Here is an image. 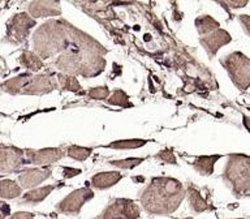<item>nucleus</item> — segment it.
<instances>
[{"label":"nucleus","mask_w":250,"mask_h":219,"mask_svg":"<svg viewBox=\"0 0 250 219\" xmlns=\"http://www.w3.org/2000/svg\"><path fill=\"white\" fill-rule=\"evenodd\" d=\"M50 175L48 171H38V170H29L20 175V183L22 184V187H31L35 184L41 183L44 177Z\"/></svg>","instance_id":"nucleus-7"},{"label":"nucleus","mask_w":250,"mask_h":219,"mask_svg":"<svg viewBox=\"0 0 250 219\" xmlns=\"http://www.w3.org/2000/svg\"><path fill=\"white\" fill-rule=\"evenodd\" d=\"M11 219H33V217L29 213H17Z\"/></svg>","instance_id":"nucleus-23"},{"label":"nucleus","mask_w":250,"mask_h":219,"mask_svg":"<svg viewBox=\"0 0 250 219\" xmlns=\"http://www.w3.org/2000/svg\"><path fill=\"white\" fill-rule=\"evenodd\" d=\"M4 70H5V62H4L3 59L0 58V76L3 74Z\"/></svg>","instance_id":"nucleus-25"},{"label":"nucleus","mask_w":250,"mask_h":219,"mask_svg":"<svg viewBox=\"0 0 250 219\" xmlns=\"http://www.w3.org/2000/svg\"><path fill=\"white\" fill-rule=\"evenodd\" d=\"M107 94H108V90L105 89V88H97V89H94L90 95L93 98H105L107 97Z\"/></svg>","instance_id":"nucleus-19"},{"label":"nucleus","mask_w":250,"mask_h":219,"mask_svg":"<svg viewBox=\"0 0 250 219\" xmlns=\"http://www.w3.org/2000/svg\"><path fill=\"white\" fill-rule=\"evenodd\" d=\"M238 20H240V22L242 23V26H244L246 33L250 35V16L241 15L240 17H238Z\"/></svg>","instance_id":"nucleus-21"},{"label":"nucleus","mask_w":250,"mask_h":219,"mask_svg":"<svg viewBox=\"0 0 250 219\" xmlns=\"http://www.w3.org/2000/svg\"><path fill=\"white\" fill-rule=\"evenodd\" d=\"M190 197H191V203H193V206L195 207V210H203V209L206 207L205 201L201 198V196H199L198 192L190 191Z\"/></svg>","instance_id":"nucleus-17"},{"label":"nucleus","mask_w":250,"mask_h":219,"mask_svg":"<svg viewBox=\"0 0 250 219\" xmlns=\"http://www.w3.org/2000/svg\"><path fill=\"white\" fill-rule=\"evenodd\" d=\"M230 42V35L227 33L226 30H216L212 34L208 35L207 38L202 39L203 46L206 47V50L210 52L211 55L216 54V51L223 46Z\"/></svg>","instance_id":"nucleus-5"},{"label":"nucleus","mask_w":250,"mask_h":219,"mask_svg":"<svg viewBox=\"0 0 250 219\" xmlns=\"http://www.w3.org/2000/svg\"><path fill=\"white\" fill-rule=\"evenodd\" d=\"M223 63L240 89H246L250 85V59L241 52H234L228 55Z\"/></svg>","instance_id":"nucleus-1"},{"label":"nucleus","mask_w":250,"mask_h":219,"mask_svg":"<svg viewBox=\"0 0 250 219\" xmlns=\"http://www.w3.org/2000/svg\"><path fill=\"white\" fill-rule=\"evenodd\" d=\"M227 174L232 177L236 179L237 181H246L242 184L248 185L250 181V158L244 155H233L230 158L229 163H228V171Z\"/></svg>","instance_id":"nucleus-3"},{"label":"nucleus","mask_w":250,"mask_h":219,"mask_svg":"<svg viewBox=\"0 0 250 219\" xmlns=\"http://www.w3.org/2000/svg\"><path fill=\"white\" fill-rule=\"evenodd\" d=\"M21 63H22L26 68H29V69L31 70H38L42 68V62H41L35 55L30 54V52H25V54L21 56Z\"/></svg>","instance_id":"nucleus-12"},{"label":"nucleus","mask_w":250,"mask_h":219,"mask_svg":"<svg viewBox=\"0 0 250 219\" xmlns=\"http://www.w3.org/2000/svg\"><path fill=\"white\" fill-rule=\"evenodd\" d=\"M220 155L215 156H201L195 162V167L201 174H211L212 172V167H214L215 160H218Z\"/></svg>","instance_id":"nucleus-11"},{"label":"nucleus","mask_w":250,"mask_h":219,"mask_svg":"<svg viewBox=\"0 0 250 219\" xmlns=\"http://www.w3.org/2000/svg\"><path fill=\"white\" fill-rule=\"evenodd\" d=\"M158 158H162V159L166 160V162H168V163H176L175 156H173L172 152H168V150H166V152H162L160 154H158Z\"/></svg>","instance_id":"nucleus-20"},{"label":"nucleus","mask_w":250,"mask_h":219,"mask_svg":"<svg viewBox=\"0 0 250 219\" xmlns=\"http://www.w3.org/2000/svg\"><path fill=\"white\" fill-rule=\"evenodd\" d=\"M52 189H54V187L41 188V189H37V191H33L30 192V193H27V195L25 196V199L31 201V202H38V201L44 198Z\"/></svg>","instance_id":"nucleus-13"},{"label":"nucleus","mask_w":250,"mask_h":219,"mask_svg":"<svg viewBox=\"0 0 250 219\" xmlns=\"http://www.w3.org/2000/svg\"><path fill=\"white\" fill-rule=\"evenodd\" d=\"M62 82H64V88H68L70 90H76L80 89V85H78V82L74 80L73 77H60Z\"/></svg>","instance_id":"nucleus-18"},{"label":"nucleus","mask_w":250,"mask_h":219,"mask_svg":"<svg viewBox=\"0 0 250 219\" xmlns=\"http://www.w3.org/2000/svg\"><path fill=\"white\" fill-rule=\"evenodd\" d=\"M90 152H91L90 149L78 148V146H72V148L68 149V155L72 156V158H74V159L83 160L90 155Z\"/></svg>","instance_id":"nucleus-14"},{"label":"nucleus","mask_w":250,"mask_h":219,"mask_svg":"<svg viewBox=\"0 0 250 219\" xmlns=\"http://www.w3.org/2000/svg\"><path fill=\"white\" fill-rule=\"evenodd\" d=\"M146 144V141L142 140H128V141H120V142H115V144H111L109 146L111 148H138V146H142V145Z\"/></svg>","instance_id":"nucleus-15"},{"label":"nucleus","mask_w":250,"mask_h":219,"mask_svg":"<svg viewBox=\"0 0 250 219\" xmlns=\"http://www.w3.org/2000/svg\"><path fill=\"white\" fill-rule=\"evenodd\" d=\"M62 155L60 149H48V150H39V152H27V156L31 163L42 164L50 163L59 159Z\"/></svg>","instance_id":"nucleus-6"},{"label":"nucleus","mask_w":250,"mask_h":219,"mask_svg":"<svg viewBox=\"0 0 250 219\" xmlns=\"http://www.w3.org/2000/svg\"><path fill=\"white\" fill-rule=\"evenodd\" d=\"M21 193V188L12 180L0 181V196L4 198H15Z\"/></svg>","instance_id":"nucleus-9"},{"label":"nucleus","mask_w":250,"mask_h":219,"mask_svg":"<svg viewBox=\"0 0 250 219\" xmlns=\"http://www.w3.org/2000/svg\"><path fill=\"white\" fill-rule=\"evenodd\" d=\"M34 25V21L25 13L15 16L8 25V38L12 42H21L27 35V31Z\"/></svg>","instance_id":"nucleus-2"},{"label":"nucleus","mask_w":250,"mask_h":219,"mask_svg":"<svg viewBox=\"0 0 250 219\" xmlns=\"http://www.w3.org/2000/svg\"><path fill=\"white\" fill-rule=\"evenodd\" d=\"M121 175L117 172H104L99 174L93 177V185L97 188H107L109 185H113L117 180L120 179Z\"/></svg>","instance_id":"nucleus-8"},{"label":"nucleus","mask_w":250,"mask_h":219,"mask_svg":"<svg viewBox=\"0 0 250 219\" xmlns=\"http://www.w3.org/2000/svg\"><path fill=\"white\" fill-rule=\"evenodd\" d=\"M144 159H138V158H132V159H125V160H115V162H111L115 166H119V167L123 168H132L137 164H140Z\"/></svg>","instance_id":"nucleus-16"},{"label":"nucleus","mask_w":250,"mask_h":219,"mask_svg":"<svg viewBox=\"0 0 250 219\" xmlns=\"http://www.w3.org/2000/svg\"><path fill=\"white\" fill-rule=\"evenodd\" d=\"M227 4H229L232 8H241L244 7V5H246L248 1H246V0H244V1H227Z\"/></svg>","instance_id":"nucleus-24"},{"label":"nucleus","mask_w":250,"mask_h":219,"mask_svg":"<svg viewBox=\"0 0 250 219\" xmlns=\"http://www.w3.org/2000/svg\"><path fill=\"white\" fill-rule=\"evenodd\" d=\"M9 214V206L5 203L0 202V219H4Z\"/></svg>","instance_id":"nucleus-22"},{"label":"nucleus","mask_w":250,"mask_h":219,"mask_svg":"<svg viewBox=\"0 0 250 219\" xmlns=\"http://www.w3.org/2000/svg\"><path fill=\"white\" fill-rule=\"evenodd\" d=\"M195 23H197V29H198L201 34H206V33L214 31L219 27V23L214 19H211L210 16L199 17Z\"/></svg>","instance_id":"nucleus-10"},{"label":"nucleus","mask_w":250,"mask_h":219,"mask_svg":"<svg viewBox=\"0 0 250 219\" xmlns=\"http://www.w3.org/2000/svg\"><path fill=\"white\" fill-rule=\"evenodd\" d=\"M22 163V152L13 148H0V171L11 172Z\"/></svg>","instance_id":"nucleus-4"}]
</instances>
